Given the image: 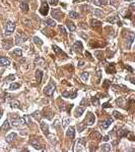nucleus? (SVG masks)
Wrapping results in <instances>:
<instances>
[{"mask_svg": "<svg viewBox=\"0 0 135 152\" xmlns=\"http://www.w3.org/2000/svg\"><path fill=\"white\" fill-rule=\"evenodd\" d=\"M107 21H108V22H111V24H116V25H118L120 27L122 26V22H121V21H120L119 16H113L108 17Z\"/></svg>", "mask_w": 135, "mask_h": 152, "instance_id": "nucleus-9", "label": "nucleus"}, {"mask_svg": "<svg viewBox=\"0 0 135 152\" xmlns=\"http://www.w3.org/2000/svg\"><path fill=\"white\" fill-rule=\"evenodd\" d=\"M2 113H3V111H2V109H0V119H1V116H2Z\"/></svg>", "mask_w": 135, "mask_h": 152, "instance_id": "nucleus-56", "label": "nucleus"}, {"mask_svg": "<svg viewBox=\"0 0 135 152\" xmlns=\"http://www.w3.org/2000/svg\"><path fill=\"white\" fill-rule=\"evenodd\" d=\"M45 24L50 26V27H55L56 26V22L54 20H51V18H47V20H45Z\"/></svg>", "mask_w": 135, "mask_h": 152, "instance_id": "nucleus-28", "label": "nucleus"}, {"mask_svg": "<svg viewBox=\"0 0 135 152\" xmlns=\"http://www.w3.org/2000/svg\"><path fill=\"white\" fill-rule=\"evenodd\" d=\"M134 5H135V4H134V3H131V5H130V8H131V9H133V7H134Z\"/></svg>", "mask_w": 135, "mask_h": 152, "instance_id": "nucleus-54", "label": "nucleus"}, {"mask_svg": "<svg viewBox=\"0 0 135 152\" xmlns=\"http://www.w3.org/2000/svg\"><path fill=\"white\" fill-rule=\"evenodd\" d=\"M10 106L12 108H18V109H19L20 108V103L18 101H16V100H13V101L10 102Z\"/></svg>", "mask_w": 135, "mask_h": 152, "instance_id": "nucleus-27", "label": "nucleus"}, {"mask_svg": "<svg viewBox=\"0 0 135 152\" xmlns=\"http://www.w3.org/2000/svg\"><path fill=\"white\" fill-rule=\"evenodd\" d=\"M27 40V36L24 35V34H22V33H17L16 35H15V43L17 45H19L21 43H24V41Z\"/></svg>", "mask_w": 135, "mask_h": 152, "instance_id": "nucleus-5", "label": "nucleus"}, {"mask_svg": "<svg viewBox=\"0 0 135 152\" xmlns=\"http://www.w3.org/2000/svg\"><path fill=\"white\" fill-rule=\"evenodd\" d=\"M34 42H35L37 45H40V46L43 45V41L41 40L39 37H34Z\"/></svg>", "mask_w": 135, "mask_h": 152, "instance_id": "nucleus-37", "label": "nucleus"}, {"mask_svg": "<svg viewBox=\"0 0 135 152\" xmlns=\"http://www.w3.org/2000/svg\"><path fill=\"white\" fill-rule=\"evenodd\" d=\"M21 119H22V121H24V124H25V125H29L32 123V119H31L29 115H24L21 117Z\"/></svg>", "mask_w": 135, "mask_h": 152, "instance_id": "nucleus-22", "label": "nucleus"}, {"mask_svg": "<svg viewBox=\"0 0 135 152\" xmlns=\"http://www.w3.org/2000/svg\"><path fill=\"white\" fill-rule=\"evenodd\" d=\"M41 129L45 135H49V126L45 121H41Z\"/></svg>", "mask_w": 135, "mask_h": 152, "instance_id": "nucleus-15", "label": "nucleus"}, {"mask_svg": "<svg viewBox=\"0 0 135 152\" xmlns=\"http://www.w3.org/2000/svg\"><path fill=\"white\" fill-rule=\"evenodd\" d=\"M134 41V33H130L129 34V44H128V47H130L131 45H132Z\"/></svg>", "mask_w": 135, "mask_h": 152, "instance_id": "nucleus-36", "label": "nucleus"}, {"mask_svg": "<svg viewBox=\"0 0 135 152\" xmlns=\"http://www.w3.org/2000/svg\"><path fill=\"white\" fill-rule=\"evenodd\" d=\"M129 134V131H127V130H121V131H119L118 133V135L120 138H123V137H127Z\"/></svg>", "mask_w": 135, "mask_h": 152, "instance_id": "nucleus-29", "label": "nucleus"}, {"mask_svg": "<svg viewBox=\"0 0 135 152\" xmlns=\"http://www.w3.org/2000/svg\"><path fill=\"white\" fill-rule=\"evenodd\" d=\"M79 64H80V66H83L84 62H83V61H79Z\"/></svg>", "mask_w": 135, "mask_h": 152, "instance_id": "nucleus-55", "label": "nucleus"}, {"mask_svg": "<svg viewBox=\"0 0 135 152\" xmlns=\"http://www.w3.org/2000/svg\"><path fill=\"white\" fill-rule=\"evenodd\" d=\"M113 114H114V117H115V119H123V115H122L120 112H118L117 110H115V111L113 112Z\"/></svg>", "mask_w": 135, "mask_h": 152, "instance_id": "nucleus-39", "label": "nucleus"}, {"mask_svg": "<svg viewBox=\"0 0 135 152\" xmlns=\"http://www.w3.org/2000/svg\"><path fill=\"white\" fill-rule=\"evenodd\" d=\"M20 9L24 11V12H27L29 10V3L27 0H21L20 1Z\"/></svg>", "mask_w": 135, "mask_h": 152, "instance_id": "nucleus-12", "label": "nucleus"}, {"mask_svg": "<svg viewBox=\"0 0 135 152\" xmlns=\"http://www.w3.org/2000/svg\"><path fill=\"white\" fill-rule=\"evenodd\" d=\"M108 107H111V103H110V102H106V103L103 104V108H108Z\"/></svg>", "mask_w": 135, "mask_h": 152, "instance_id": "nucleus-48", "label": "nucleus"}, {"mask_svg": "<svg viewBox=\"0 0 135 152\" xmlns=\"http://www.w3.org/2000/svg\"><path fill=\"white\" fill-rule=\"evenodd\" d=\"M14 29H15V24L13 22H10L8 21L6 22V30H5V33H4V36H9L13 33Z\"/></svg>", "mask_w": 135, "mask_h": 152, "instance_id": "nucleus-1", "label": "nucleus"}, {"mask_svg": "<svg viewBox=\"0 0 135 152\" xmlns=\"http://www.w3.org/2000/svg\"><path fill=\"white\" fill-rule=\"evenodd\" d=\"M69 121H70V119H67V117H66V119H63V127H64V128H66L67 126H68Z\"/></svg>", "mask_w": 135, "mask_h": 152, "instance_id": "nucleus-44", "label": "nucleus"}, {"mask_svg": "<svg viewBox=\"0 0 135 152\" xmlns=\"http://www.w3.org/2000/svg\"><path fill=\"white\" fill-rule=\"evenodd\" d=\"M112 123H113V119H108L107 120L103 121L101 126H102V128H103V129H105V130H106V129H108L109 127L111 126V124H112Z\"/></svg>", "mask_w": 135, "mask_h": 152, "instance_id": "nucleus-16", "label": "nucleus"}, {"mask_svg": "<svg viewBox=\"0 0 135 152\" xmlns=\"http://www.w3.org/2000/svg\"><path fill=\"white\" fill-rule=\"evenodd\" d=\"M58 0H49V3H50L51 5H57L58 4Z\"/></svg>", "mask_w": 135, "mask_h": 152, "instance_id": "nucleus-46", "label": "nucleus"}, {"mask_svg": "<svg viewBox=\"0 0 135 152\" xmlns=\"http://www.w3.org/2000/svg\"><path fill=\"white\" fill-rule=\"evenodd\" d=\"M51 13H52V16H54V18H56V20H61L63 16H64L61 11V9H59V8H54Z\"/></svg>", "mask_w": 135, "mask_h": 152, "instance_id": "nucleus-7", "label": "nucleus"}, {"mask_svg": "<svg viewBox=\"0 0 135 152\" xmlns=\"http://www.w3.org/2000/svg\"><path fill=\"white\" fill-rule=\"evenodd\" d=\"M12 54L15 55V56H21L22 51H21V49H14L13 52H12Z\"/></svg>", "mask_w": 135, "mask_h": 152, "instance_id": "nucleus-38", "label": "nucleus"}, {"mask_svg": "<svg viewBox=\"0 0 135 152\" xmlns=\"http://www.w3.org/2000/svg\"><path fill=\"white\" fill-rule=\"evenodd\" d=\"M95 120H96L95 114H93L92 112H88L87 117H85V120L84 121H85V124H87V125H88V126H92V125L95 123Z\"/></svg>", "mask_w": 135, "mask_h": 152, "instance_id": "nucleus-8", "label": "nucleus"}, {"mask_svg": "<svg viewBox=\"0 0 135 152\" xmlns=\"http://www.w3.org/2000/svg\"><path fill=\"white\" fill-rule=\"evenodd\" d=\"M76 128H77V131L78 132H82L85 128H87V124H85V123H78Z\"/></svg>", "mask_w": 135, "mask_h": 152, "instance_id": "nucleus-23", "label": "nucleus"}, {"mask_svg": "<svg viewBox=\"0 0 135 152\" xmlns=\"http://www.w3.org/2000/svg\"><path fill=\"white\" fill-rule=\"evenodd\" d=\"M67 28H68V30L70 32H74L75 31V26H74L73 22H67Z\"/></svg>", "mask_w": 135, "mask_h": 152, "instance_id": "nucleus-30", "label": "nucleus"}, {"mask_svg": "<svg viewBox=\"0 0 135 152\" xmlns=\"http://www.w3.org/2000/svg\"><path fill=\"white\" fill-rule=\"evenodd\" d=\"M108 3L107 0H99V2H97V4H100V5H106Z\"/></svg>", "mask_w": 135, "mask_h": 152, "instance_id": "nucleus-47", "label": "nucleus"}, {"mask_svg": "<svg viewBox=\"0 0 135 152\" xmlns=\"http://www.w3.org/2000/svg\"><path fill=\"white\" fill-rule=\"evenodd\" d=\"M91 24H92V26L93 27V28H100V27L102 26V22H101L100 21H97V20H92Z\"/></svg>", "mask_w": 135, "mask_h": 152, "instance_id": "nucleus-25", "label": "nucleus"}, {"mask_svg": "<svg viewBox=\"0 0 135 152\" xmlns=\"http://www.w3.org/2000/svg\"><path fill=\"white\" fill-rule=\"evenodd\" d=\"M88 77H89V74L87 73V71H84V73H82L80 75V78L82 81H84V82H87V80H88Z\"/></svg>", "mask_w": 135, "mask_h": 152, "instance_id": "nucleus-31", "label": "nucleus"}, {"mask_svg": "<svg viewBox=\"0 0 135 152\" xmlns=\"http://www.w3.org/2000/svg\"><path fill=\"white\" fill-rule=\"evenodd\" d=\"M103 140H104L105 142H108V141H109V140H110V139H109V136H105L104 138H103Z\"/></svg>", "mask_w": 135, "mask_h": 152, "instance_id": "nucleus-52", "label": "nucleus"}, {"mask_svg": "<svg viewBox=\"0 0 135 152\" xmlns=\"http://www.w3.org/2000/svg\"><path fill=\"white\" fill-rule=\"evenodd\" d=\"M109 84H110V82H109L108 80H106V81H105V84H104V87H105V88H107Z\"/></svg>", "mask_w": 135, "mask_h": 152, "instance_id": "nucleus-51", "label": "nucleus"}, {"mask_svg": "<svg viewBox=\"0 0 135 152\" xmlns=\"http://www.w3.org/2000/svg\"><path fill=\"white\" fill-rule=\"evenodd\" d=\"M53 49H54V51H55L56 54H61V53H62V54H64L61 49H60L58 46H56V45H53Z\"/></svg>", "mask_w": 135, "mask_h": 152, "instance_id": "nucleus-35", "label": "nucleus"}, {"mask_svg": "<svg viewBox=\"0 0 135 152\" xmlns=\"http://www.w3.org/2000/svg\"><path fill=\"white\" fill-rule=\"evenodd\" d=\"M32 116L35 117L37 120H40V119H41V115H40V112H39V111H35V112H34L33 114H32Z\"/></svg>", "mask_w": 135, "mask_h": 152, "instance_id": "nucleus-41", "label": "nucleus"}, {"mask_svg": "<svg viewBox=\"0 0 135 152\" xmlns=\"http://www.w3.org/2000/svg\"><path fill=\"white\" fill-rule=\"evenodd\" d=\"M73 49L75 50L76 52H81L82 49H83V46H82V43L80 41H76L75 43L73 45Z\"/></svg>", "mask_w": 135, "mask_h": 152, "instance_id": "nucleus-11", "label": "nucleus"}, {"mask_svg": "<svg viewBox=\"0 0 135 152\" xmlns=\"http://www.w3.org/2000/svg\"><path fill=\"white\" fill-rule=\"evenodd\" d=\"M16 137H17V135L15 134V133H11V134H9L8 136L6 137L5 140H6V142H7V143H10V142L14 141V140L16 139Z\"/></svg>", "mask_w": 135, "mask_h": 152, "instance_id": "nucleus-17", "label": "nucleus"}, {"mask_svg": "<svg viewBox=\"0 0 135 152\" xmlns=\"http://www.w3.org/2000/svg\"><path fill=\"white\" fill-rule=\"evenodd\" d=\"M55 88L56 86L55 84H53V83H50L48 86H46L44 88V93L47 95V96H52V95L54 94V91H55Z\"/></svg>", "mask_w": 135, "mask_h": 152, "instance_id": "nucleus-3", "label": "nucleus"}, {"mask_svg": "<svg viewBox=\"0 0 135 152\" xmlns=\"http://www.w3.org/2000/svg\"><path fill=\"white\" fill-rule=\"evenodd\" d=\"M126 1H130V0H126Z\"/></svg>", "mask_w": 135, "mask_h": 152, "instance_id": "nucleus-58", "label": "nucleus"}, {"mask_svg": "<svg viewBox=\"0 0 135 152\" xmlns=\"http://www.w3.org/2000/svg\"><path fill=\"white\" fill-rule=\"evenodd\" d=\"M20 87V85L18 84V83H12L10 86H9V90L10 91H13V90H16Z\"/></svg>", "mask_w": 135, "mask_h": 152, "instance_id": "nucleus-32", "label": "nucleus"}, {"mask_svg": "<svg viewBox=\"0 0 135 152\" xmlns=\"http://www.w3.org/2000/svg\"><path fill=\"white\" fill-rule=\"evenodd\" d=\"M9 129H10V124L8 120H5L2 126L0 127V130L1 131H7V130H9Z\"/></svg>", "mask_w": 135, "mask_h": 152, "instance_id": "nucleus-21", "label": "nucleus"}, {"mask_svg": "<svg viewBox=\"0 0 135 152\" xmlns=\"http://www.w3.org/2000/svg\"><path fill=\"white\" fill-rule=\"evenodd\" d=\"M69 16L71 18H77L79 16H78V13L75 12V11H70V12H69Z\"/></svg>", "mask_w": 135, "mask_h": 152, "instance_id": "nucleus-42", "label": "nucleus"}, {"mask_svg": "<svg viewBox=\"0 0 135 152\" xmlns=\"http://www.w3.org/2000/svg\"><path fill=\"white\" fill-rule=\"evenodd\" d=\"M35 64H38V65L44 66V65H45V60H44V58H42V57H38V58L35 60Z\"/></svg>", "mask_w": 135, "mask_h": 152, "instance_id": "nucleus-26", "label": "nucleus"}, {"mask_svg": "<svg viewBox=\"0 0 135 152\" xmlns=\"http://www.w3.org/2000/svg\"><path fill=\"white\" fill-rule=\"evenodd\" d=\"M93 13H95V16H104L103 11L101 10V9H99V8L95 9V11H93Z\"/></svg>", "mask_w": 135, "mask_h": 152, "instance_id": "nucleus-33", "label": "nucleus"}, {"mask_svg": "<svg viewBox=\"0 0 135 152\" xmlns=\"http://www.w3.org/2000/svg\"><path fill=\"white\" fill-rule=\"evenodd\" d=\"M40 12L42 16H47L48 12H49V6H48V3L45 1V0H42V6L40 8Z\"/></svg>", "mask_w": 135, "mask_h": 152, "instance_id": "nucleus-6", "label": "nucleus"}, {"mask_svg": "<svg viewBox=\"0 0 135 152\" xmlns=\"http://www.w3.org/2000/svg\"><path fill=\"white\" fill-rule=\"evenodd\" d=\"M102 151H111V145H109V144H104L102 146Z\"/></svg>", "mask_w": 135, "mask_h": 152, "instance_id": "nucleus-40", "label": "nucleus"}, {"mask_svg": "<svg viewBox=\"0 0 135 152\" xmlns=\"http://www.w3.org/2000/svg\"><path fill=\"white\" fill-rule=\"evenodd\" d=\"M92 103L93 106H99L100 102H99V98L97 97H92Z\"/></svg>", "mask_w": 135, "mask_h": 152, "instance_id": "nucleus-34", "label": "nucleus"}, {"mask_svg": "<svg viewBox=\"0 0 135 152\" xmlns=\"http://www.w3.org/2000/svg\"><path fill=\"white\" fill-rule=\"evenodd\" d=\"M80 104H81V105H83V104H87V98H83V99H82V101L80 102Z\"/></svg>", "mask_w": 135, "mask_h": 152, "instance_id": "nucleus-50", "label": "nucleus"}, {"mask_svg": "<svg viewBox=\"0 0 135 152\" xmlns=\"http://www.w3.org/2000/svg\"><path fill=\"white\" fill-rule=\"evenodd\" d=\"M60 31H61V32L63 33V35H64V36H66V31H65V29L63 28L62 26H60Z\"/></svg>", "mask_w": 135, "mask_h": 152, "instance_id": "nucleus-49", "label": "nucleus"}, {"mask_svg": "<svg viewBox=\"0 0 135 152\" xmlns=\"http://www.w3.org/2000/svg\"><path fill=\"white\" fill-rule=\"evenodd\" d=\"M66 135H67V137H68V138L73 139L74 136H75V131H74V128H73V127L68 128V130H67V132H66Z\"/></svg>", "mask_w": 135, "mask_h": 152, "instance_id": "nucleus-14", "label": "nucleus"}, {"mask_svg": "<svg viewBox=\"0 0 135 152\" xmlns=\"http://www.w3.org/2000/svg\"><path fill=\"white\" fill-rule=\"evenodd\" d=\"M87 1H89V2H93V3H96V2L95 1V0H87Z\"/></svg>", "mask_w": 135, "mask_h": 152, "instance_id": "nucleus-57", "label": "nucleus"}, {"mask_svg": "<svg viewBox=\"0 0 135 152\" xmlns=\"http://www.w3.org/2000/svg\"><path fill=\"white\" fill-rule=\"evenodd\" d=\"M3 46H4V48H5V49L9 48V47L11 46V42H9V40H8V41H5V42L3 43Z\"/></svg>", "mask_w": 135, "mask_h": 152, "instance_id": "nucleus-45", "label": "nucleus"}, {"mask_svg": "<svg viewBox=\"0 0 135 152\" xmlns=\"http://www.w3.org/2000/svg\"><path fill=\"white\" fill-rule=\"evenodd\" d=\"M11 124H12L13 127L16 128H20V126L24 124V121L20 117H12V120H11Z\"/></svg>", "mask_w": 135, "mask_h": 152, "instance_id": "nucleus-10", "label": "nucleus"}, {"mask_svg": "<svg viewBox=\"0 0 135 152\" xmlns=\"http://www.w3.org/2000/svg\"><path fill=\"white\" fill-rule=\"evenodd\" d=\"M77 96V91L75 89H71V90H67L64 91L62 93V97H65V98H71V99H74L76 98Z\"/></svg>", "mask_w": 135, "mask_h": 152, "instance_id": "nucleus-2", "label": "nucleus"}, {"mask_svg": "<svg viewBox=\"0 0 135 152\" xmlns=\"http://www.w3.org/2000/svg\"><path fill=\"white\" fill-rule=\"evenodd\" d=\"M14 79H15V76H14V75H10V76H8V77L5 79V81L6 82H13Z\"/></svg>", "mask_w": 135, "mask_h": 152, "instance_id": "nucleus-43", "label": "nucleus"}, {"mask_svg": "<svg viewBox=\"0 0 135 152\" xmlns=\"http://www.w3.org/2000/svg\"><path fill=\"white\" fill-rule=\"evenodd\" d=\"M85 143H87V139L85 138H81L78 140V142L76 143V145H75V151H82L84 149V146H85Z\"/></svg>", "mask_w": 135, "mask_h": 152, "instance_id": "nucleus-4", "label": "nucleus"}, {"mask_svg": "<svg viewBox=\"0 0 135 152\" xmlns=\"http://www.w3.org/2000/svg\"><path fill=\"white\" fill-rule=\"evenodd\" d=\"M42 77H43L42 71L37 70V71H36V78H37V82H38V84H40V83L42 82Z\"/></svg>", "mask_w": 135, "mask_h": 152, "instance_id": "nucleus-20", "label": "nucleus"}, {"mask_svg": "<svg viewBox=\"0 0 135 152\" xmlns=\"http://www.w3.org/2000/svg\"><path fill=\"white\" fill-rule=\"evenodd\" d=\"M84 112V108L83 107H77L76 109H75V112H74V114H75V116L76 117H79V116H81L82 115V113Z\"/></svg>", "mask_w": 135, "mask_h": 152, "instance_id": "nucleus-19", "label": "nucleus"}, {"mask_svg": "<svg viewBox=\"0 0 135 152\" xmlns=\"http://www.w3.org/2000/svg\"><path fill=\"white\" fill-rule=\"evenodd\" d=\"M9 64H10V60L8 58L3 57V56L0 57V66H7Z\"/></svg>", "mask_w": 135, "mask_h": 152, "instance_id": "nucleus-13", "label": "nucleus"}, {"mask_svg": "<svg viewBox=\"0 0 135 152\" xmlns=\"http://www.w3.org/2000/svg\"><path fill=\"white\" fill-rule=\"evenodd\" d=\"M31 144H32V146L35 148V149H38V150H40V149H42V145L38 142V140H36V139H33L32 141H31Z\"/></svg>", "mask_w": 135, "mask_h": 152, "instance_id": "nucleus-18", "label": "nucleus"}, {"mask_svg": "<svg viewBox=\"0 0 135 152\" xmlns=\"http://www.w3.org/2000/svg\"><path fill=\"white\" fill-rule=\"evenodd\" d=\"M111 4L112 5H116V4H117V0H111Z\"/></svg>", "mask_w": 135, "mask_h": 152, "instance_id": "nucleus-53", "label": "nucleus"}, {"mask_svg": "<svg viewBox=\"0 0 135 152\" xmlns=\"http://www.w3.org/2000/svg\"><path fill=\"white\" fill-rule=\"evenodd\" d=\"M106 71H107V73L108 74H111V73H115V65L114 64H108L107 65V68H106Z\"/></svg>", "mask_w": 135, "mask_h": 152, "instance_id": "nucleus-24", "label": "nucleus"}]
</instances>
